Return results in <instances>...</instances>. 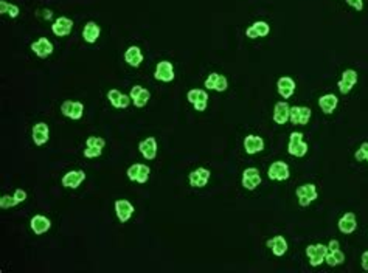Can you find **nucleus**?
Here are the masks:
<instances>
[{
	"instance_id": "f257e3e1",
	"label": "nucleus",
	"mask_w": 368,
	"mask_h": 273,
	"mask_svg": "<svg viewBox=\"0 0 368 273\" xmlns=\"http://www.w3.org/2000/svg\"><path fill=\"white\" fill-rule=\"evenodd\" d=\"M295 196L298 199L300 206H309L315 199L319 197V191L314 183H304L295 190Z\"/></svg>"
},
{
	"instance_id": "f03ea898",
	"label": "nucleus",
	"mask_w": 368,
	"mask_h": 273,
	"mask_svg": "<svg viewBox=\"0 0 368 273\" xmlns=\"http://www.w3.org/2000/svg\"><path fill=\"white\" fill-rule=\"evenodd\" d=\"M328 253V245L325 244H311L306 247V256L312 267H319L325 262Z\"/></svg>"
},
{
	"instance_id": "7ed1b4c3",
	"label": "nucleus",
	"mask_w": 368,
	"mask_h": 273,
	"mask_svg": "<svg viewBox=\"0 0 368 273\" xmlns=\"http://www.w3.org/2000/svg\"><path fill=\"white\" fill-rule=\"evenodd\" d=\"M288 152L294 157H304L308 152V144L303 140V134L301 132H292L291 138H289V144H288Z\"/></svg>"
},
{
	"instance_id": "20e7f679",
	"label": "nucleus",
	"mask_w": 368,
	"mask_h": 273,
	"mask_svg": "<svg viewBox=\"0 0 368 273\" xmlns=\"http://www.w3.org/2000/svg\"><path fill=\"white\" fill-rule=\"evenodd\" d=\"M128 179L132 180V182H137L140 185H145L148 180H149V174H151V170L148 165H141V163H134L132 166L128 168Z\"/></svg>"
},
{
	"instance_id": "39448f33",
	"label": "nucleus",
	"mask_w": 368,
	"mask_h": 273,
	"mask_svg": "<svg viewBox=\"0 0 368 273\" xmlns=\"http://www.w3.org/2000/svg\"><path fill=\"white\" fill-rule=\"evenodd\" d=\"M187 99L190 104L194 106L197 112H203L208 106V93L202 89H191L187 93Z\"/></svg>"
},
{
	"instance_id": "423d86ee",
	"label": "nucleus",
	"mask_w": 368,
	"mask_h": 273,
	"mask_svg": "<svg viewBox=\"0 0 368 273\" xmlns=\"http://www.w3.org/2000/svg\"><path fill=\"white\" fill-rule=\"evenodd\" d=\"M311 109L304 106H294L291 107V118L289 121L295 126H306L311 120Z\"/></svg>"
},
{
	"instance_id": "0eeeda50",
	"label": "nucleus",
	"mask_w": 368,
	"mask_h": 273,
	"mask_svg": "<svg viewBox=\"0 0 368 273\" xmlns=\"http://www.w3.org/2000/svg\"><path fill=\"white\" fill-rule=\"evenodd\" d=\"M61 112L70 120H79L84 114V104L79 101H64L61 104Z\"/></svg>"
},
{
	"instance_id": "6e6552de",
	"label": "nucleus",
	"mask_w": 368,
	"mask_h": 273,
	"mask_svg": "<svg viewBox=\"0 0 368 273\" xmlns=\"http://www.w3.org/2000/svg\"><path fill=\"white\" fill-rule=\"evenodd\" d=\"M268 176H269L271 180H275V182L288 180L289 176H291L288 163H284V161H274L272 165L269 166V170H268Z\"/></svg>"
},
{
	"instance_id": "1a4fd4ad",
	"label": "nucleus",
	"mask_w": 368,
	"mask_h": 273,
	"mask_svg": "<svg viewBox=\"0 0 368 273\" xmlns=\"http://www.w3.org/2000/svg\"><path fill=\"white\" fill-rule=\"evenodd\" d=\"M356 82H357V73H356V70H353V69L343 70L342 78H340V81L337 82L339 92H340L342 95H348V93L353 90V87L356 86Z\"/></svg>"
},
{
	"instance_id": "9d476101",
	"label": "nucleus",
	"mask_w": 368,
	"mask_h": 273,
	"mask_svg": "<svg viewBox=\"0 0 368 273\" xmlns=\"http://www.w3.org/2000/svg\"><path fill=\"white\" fill-rule=\"evenodd\" d=\"M134 205L129 202V200H126V199H118V200H115V214H117V217H118V221L121 222V224H126L131 217H132V214H134Z\"/></svg>"
},
{
	"instance_id": "9b49d317",
	"label": "nucleus",
	"mask_w": 368,
	"mask_h": 273,
	"mask_svg": "<svg viewBox=\"0 0 368 273\" xmlns=\"http://www.w3.org/2000/svg\"><path fill=\"white\" fill-rule=\"evenodd\" d=\"M154 76L155 79H159L162 82H171L174 79V67L170 61H160L155 67V72H154Z\"/></svg>"
},
{
	"instance_id": "f8f14e48",
	"label": "nucleus",
	"mask_w": 368,
	"mask_h": 273,
	"mask_svg": "<svg viewBox=\"0 0 368 273\" xmlns=\"http://www.w3.org/2000/svg\"><path fill=\"white\" fill-rule=\"evenodd\" d=\"M337 227H339V232L343 233V235H351L356 232L357 228V219H356V214L353 211H348L345 213L339 222H337Z\"/></svg>"
},
{
	"instance_id": "ddd939ff",
	"label": "nucleus",
	"mask_w": 368,
	"mask_h": 273,
	"mask_svg": "<svg viewBox=\"0 0 368 273\" xmlns=\"http://www.w3.org/2000/svg\"><path fill=\"white\" fill-rule=\"evenodd\" d=\"M73 30V20L66 17V16H61L58 17L53 25H51V31H53L55 36L58 37H64V36H69Z\"/></svg>"
},
{
	"instance_id": "4468645a",
	"label": "nucleus",
	"mask_w": 368,
	"mask_h": 273,
	"mask_svg": "<svg viewBox=\"0 0 368 273\" xmlns=\"http://www.w3.org/2000/svg\"><path fill=\"white\" fill-rule=\"evenodd\" d=\"M207 90H216V92H226L229 87V81L224 75L219 73H210L205 79Z\"/></svg>"
},
{
	"instance_id": "2eb2a0df",
	"label": "nucleus",
	"mask_w": 368,
	"mask_h": 273,
	"mask_svg": "<svg viewBox=\"0 0 368 273\" xmlns=\"http://www.w3.org/2000/svg\"><path fill=\"white\" fill-rule=\"evenodd\" d=\"M210 176H212V173H210L207 168H197L193 173H190L188 182L193 188H203V186H207Z\"/></svg>"
},
{
	"instance_id": "dca6fc26",
	"label": "nucleus",
	"mask_w": 368,
	"mask_h": 273,
	"mask_svg": "<svg viewBox=\"0 0 368 273\" xmlns=\"http://www.w3.org/2000/svg\"><path fill=\"white\" fill-rule=\"evenodd\" d=\"M129 96H131L132 104H134L135 107H145V106L149 102L151 93H149V90H146V89L141 87V86H132Z\"/></svg>"
},
{
	"instance_id": "f3484780",
	"label": "nucleus",
	"mask_w": 368,
	"mask_h": 273,
	"mask_svg": "<svg viewBox=\"0 0 368 273\" xmlns=\"http://www.w3.org/2000/svg\"><path fill=\"white\" fill-rule=\"evenodd\" d=\"M108 99L115 109H126L132 101L129 95H126V93H123L117 89H111L108 92Z\"/></svg>"
},
{
	"instance_id": "a211bd4d",
	"label": "nucleus",
	"mask_w": 368,
	"mask_h": 273,
	"mask_svg": "<svg viewBox=\"0 0 368 273\" xmlns=\"http://www.w3.org/2000/svg\"><path fill=\"white\" fill-rule=\"evenodd\" d=\"M31 137H33V141L36 146H44L48 138H50V129H48V124L45 123H36L33 126V131H31Z\"/></svg>"
},
{
	"instance_id": "6ab92c4d",
	"label": "nucleus",
	"mask_w": 368,
	"mask_h": 273,
	"mask_svg": "<svg viewBox=\"0 0 368 273\" xmlns=\"http://www.w3.org/2000/svg\"><path fill=\"white\" fill-rule=\"evenodd\" d=\"M261 183V176L256 168H247L242 173V186L249 191H253Z\"/></svg>"
},
{
	"instance_id": "aec40b11",
	"label": "nucleus",
	"mask_w": 368,
	"mask_h": 273,
	"mask_svg": "<svg viewBox=\"0 0 368 273\" xmlns=\"http://www.w3.org/2000/svg\"><path fill=\"white\" fill-rule=\"evenodd\" d=\"M31 50L37 54L39 58L45 59L48 58L51 53H53V44H51L47 37H39L37 40H34L31 44Z\"/></svg>"
},
{
	"instance_id": "412c9836",
	"label": "nucleus",
	"mask_w": 368,
	"mask_h": 273,
	"mask_svg": "<svg viewBox=\"0 0 368 273\" xmlns=\"http://www.w3.org/2000/svg\"><path fill=\"white\" fill-rule=\"evenodd\" d=\"M291 118V106L286 101H278L274 107V121L277 124H286Z\"/></svg>"
},
{
	"instance_id": "4be33fe9",
	"label": "nucleus",
	"mask_w": 368,
	"mask_h": 273,
	"mask_svg": "<svg viewBox=\"0 0 368 273\" xmlns=\"http://www.w3.org/2000/svg\"><path fill=\"white\" fill-rule=\"evenodd\" d=\"M30 227H31V230H33L34 235L40 236V235L47 233V232L51 228V222H50L48 217H45V216H42V214H36V216L31 217Z\"/></svg>"
},
{
	"instance_id": "5701e85b",
	"label": "nucleus",
	"mask_w": 368,
	"mask_h": 273,
	"mask_svg": "<svg viewBox=\"0 0 368 273\" xmlns=\"http://www.w3.org/2000/svg\"><path fill=\"white\" fill-rule=\"evenodd\" d=\"M271 33V27L268 22L264 20H258L255 24H252L247 30H246V36L249 39H256V37H264Z\"/></svg>"
},
{
	"instance_id": "b1692460",
	"label": "nucleus",
	"mask_w": 368,
	"mask_h": 273,
	"mask_svg": "<svg viewBox=\"0 0 368 273\" xmlns=\"http://www.w3.org/2000/svg\"><path fill=\"white\" fill-rule=\"evenodd\" d=\"M295 89H297V84H295V81L291 76H281L277 81V90H278V93L284 99H289L294 95Z\"/></svg>"
},
{
	"instance_id": "393cba45",
	"label": "nucleus",
	"mask_w": 368,
	"mask_h": 273,
	"mask_svg": "<svg viewBox=\"0 0 368 273\" xmlns=\"http://www.w3.org/2000/svg\"><path fill=\"white\" fill-rule=\"evenodd\" d=\"M138 151L146 160H154L157 157V140L154 137H148L141 140L138 144Z\"/></svg>"
},
{
	"instance_id": "a878e982",
	"label": "nucleus",
	"mask_w": 368,
	"mask_h": 273,
	"mask_svg": "<svg viewBox=\"0 0 368 273\" xmlns=\"http://www.w3.org/2000/svg\"><path fill=\"white\" fill-rule=\"evenodd\" d=\"M86 180V173L78 170V171H69L63 177V185L70 190H76L83 182Z\"/></svg>"
},
{
	"instance_id": "bb28decb",
	"label": "nucleus",
	"mask_w": 368,
	"mask_h": 273,
	"mask_svg": "<svg viewBox=\"0 0 368 273\" xmlns=\"http://www.w3.org/2000/svg\"><path fill=\"white\" fill-rule=\"evenodd\" d=\"M264 149V140L258 135H247L244 138V151L249 154V155H253V154H258Z\"/></svg>"
},
{
	"instance_id": "cd10ccee",
	"label": "nucleus",
	"mask_w": 368,
	"mask_h": 273,
	"mask_svg": "<svg viewBox=\"0 0 368 273\" xmlns=\"http://www.w3.org/2000/svg\"><path fill=\"white\" fill-rule=\"evenodd\" d=\"M125 61L132 67H138L143 62V53H141L140 47H137V45L128 47V50L125 51Z\"/></svg>"
},
{
	"instance_id": "c85d7f7f",
	"label": "nucleus",
	"mask_w": 368,
	"mask_h": 273,
	"mask_svg": "<svg viewBox=\"0 0 368 273\" xmlns=\"http://www.w3.org/2000/svg\"><path fill=\"white\" fill-rule=\"evenodd\" d=\"M337 104H339V99L333 93H326V95L319 98V106L322 109V112L326 114V115H330V114H333L336 111Z\"/></svg>"
},
{
	"instance_id": "c756f323",
	"label": "nucleus",
	"mask_w": 368,
	"mask_h": 273,
	"mask_svg": "<svg viewBox=\"0 0 368 273\" xmlns=\"http://www.w3.org/2000/svg\"><path fill=\"white\" fill-rule=\"evenodd\" d=\"M99 33H101V28H99V25H98L96 22H93V20H89V22L84 25V28H83V37H84V40L89 42V44H95V42L98 40V37H99Z\"/></svg>"
},
{
	"instance_id": "7c9ffc66",
	"label": "nucleus",
	"mask_w": 368,
	"mask_h": 273,
	"mask_svg": "<svg viewBox=\"0 0 368 273\" xmlns=\"http://www.w3.org/2000/svg\"><path fill=\"white\" fill-rule=\"evenodd\" d=\"M266 245L272 250V253L275 255V256H283V255H286V251H288V241L283 238V236H274L272 239H269L268 242H266Z\"/></svg>"
},
{
	"instance_id": "2f4dec72",
	"label": "nucleus",
	"mask_w": 368,
	"mask_h": 273,
	"mask_svg": "<svg viewBox=\"0 0 368 273\" xmlns=\"http://www.w3.org/2000/svg\"><path fill=\"white\" fill-rule=\"evenodd\" d=\"M325 262L330 265V267H336V265H340L345 262V255L340 248H336V250H328L326 253V258H325Z\"/></svg>"
},
{
	"instance_id": "473e14b6",
	"label": "nucleus",
	"mask_w": 368,
	"mask_h": 273,
	"mask_svg": "<svg viewBox=\"0 0 368 273\" xmlns=\"http://www.w3.org/2000/svg\"><path fill=\"white\" fill-rule=\"evenodd\" d=\"M0 13H2V14H8L10 17L14 19V17L19 16L21 10H19V7L14 5V4H10V2H7V0H0Z\"/></svg>"
},
{
	"instance_id": "72a5a7b5",
	"label": "nucleus",
	"mask_w": 368,
	"mask_h": 273,
	"mask_svg": "<svg viewBox=\"0 0 368 273\" xmlns=\"http://www.w3.org/2000/svg\"><path fill=\"white\" fill-rule=\"evenodd\" d=\"M16 205H19V203H17V200H16L14 196H8V194H5V196L0 197V206H2L4 209L14 208Z\"/></svg>"
},
{
	"instance_id": "f704fd0d",
	"label": "nucleus",
	"mask_w": 368,
	"mask_h": 273,
	"mask_svg": "<svg viewBox=\"0 0 368 273\" xmlns=\"http://www.w3.org/2000/svg\"><path fill=\"white\" fill-rule=\"evenodd\" d=\"M86 146L87 148H96V149H104L106 146V141L101 137H89L87 141H86Z\"/></svg>"
},
{
	"instance_id": "c9c22d12",
	"label": "nucleus",
	"mask_w": 368,
	"mask_h": 273,
	"mask_svg": "<svg viewBox=\"0 0 368 273\" xmlns=\"http://www.w3.org/2000/svg\"><path fill=\"white\" fill-rule=\"evenodd\" d=\"M354 157H356V160H359V161H362V160L368 161V141H363V143L360 144V148L356 151Z\"/></svg>"
},
{
	"instance_id": "e433bc0d",
	"label": "nucleus",
	"mask_w": 368,
	"mask_h": 273,
	"mask_svg": "<svg viewBox=\"0 0 368 273\" xmlns=\"http://www.w3.org/2000/svg\"><path fill=\"white\" fill-rule=\"evenodd\" d=\"M103 154V149H96V148H86L84 149V157L86 158H96Z\"/></svg>"
},
{
	"instance_id": "4c0bfd02",
	"label": "nucleus",
	"mask_w": 368,
	"mask_h": 273,
	"mask_svg": "<svg viewBox=\"0 0 368 273\" xmlns=\"http://www.w3.org/2000/svg\"><path fill=\"white\" fill-rule=\"evenodd\" d=\"M14 197H16V200H17V203H22V202H25L27 200V191L25 190H16L14 191V194H13Z\"/></svg>"
},
{
	"instance_id": "58836bf2",
	"label": "nucleus",
	"mask_w": 368,
	"mask_h": 273,
	"mask_svg": "<svg viewBox=\"0 0 368 273\" xmlns=\"http://www.w3.org/2000/svg\"><path fill=\"white\" fill-rule=\"evenodd\" d=\"M346 4L357 11H360L363 8V0H346Z\"/></svg>"
},
{
	"instance_id": "ea45409f",
	"label": "nucleus",
	"mask_w": 368,
	"mask_h": 273,
	"mask_svg": "<svg viewBox=\"0 0 368 273\" xmlns=\"http://www.w3.org/2000/svg\"><path fill=\"white\" fill-rule=\"evenodd\" d=\"M360 261H362V268L368 271V251H363V253H362Z\"/></svg>"
},
{
	"instance_id": "a19ab883",
	"label": "nucleus",
	"mask_w": 368,
	"mask_h": 273,
	"mask_svg": "<svg viewBox=\"0 0 368 273\" xmlns=\"http://www.w3.org/2000/svg\"><path fill=\"white\" fill-rule=\"evenodd\" d=\"M336 248H340V244H339V241L331 239L330 244H328V250H336Z\"/></svg>"
}]
</instances>
